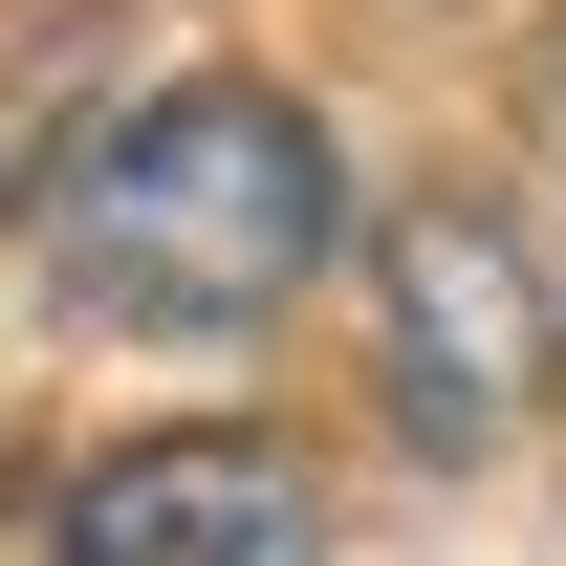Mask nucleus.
<instances>
[{"label": "nucleus", "mask_w": 566, "mask_h": 566, "mask_svg": "<svg viewBox=\"0 0 566 566\" xmlns=\"http://www.w3.org/2000/svg\"><path fill=\"white\" fill-rule=\"evenodd\" d=\"M327 240H349V153H327L305 87H240V66L153 87L44 197V262H66L87 327H262V305H305Z\"/></svg>", "instance_id": "obj_1"}, {"label": "nucleus", "mask_w": 566, "mask_h": 566, "mask_svg": "<svg viewBox=\"0 0 566 566\" xmlns=\"http://www.w3.org/2000/svg\"><path fill=\"white\" fill-rule=\"evenodd\" d=\"M370 327H392V415H415L436 458H501V436H545V392H566L545 262H523L501 197H392L370 218Z\"/></svg>", "instance_id": "obj_2"}, {"label": "nucleus", "mask_w": 566, "mask_h": 566, "mask_svg": "<svg viewBox=\"0 0 566 566\" xmlns=\"http://www.w3.org/2000/svg\"><path fill=\"white\" fill-rule=\"evenodd\" d=\"M44 566H305V458L283 436H132V458H87Z\"/></svg>", "instance_id": "obj_3"}]
</instances>
